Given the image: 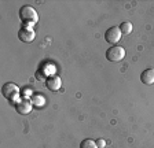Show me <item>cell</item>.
<instances>
[{
    "mask_svg": "<svg viewBox=\"0 0 154 148\" xmlns=\"http://www.w3.org/2000/svg\"><path fill=\"white\" fill-rule=\"evenodd\" d=\"M19 19L22 21L23 25L33 26L38 22V14L32 6H22L19 8Z\"/></svg>",
    "mask_w": 154,
    "mask_h": 148,
    "instance_id": "cell-1",
    "label": "cell"
},
{
    "mask_svg": "<svg viewBox=\"0 0 154 148\" xmlns=\"http://www.w3.org/2000/svg\"><path fill=\"white\" fill-rule=\"evenodd\" d=\"M2 95H3L7 100L17 103V102H18L17 97L19 96V88L17 87L15 84H13V82H6V84H3V87H2Z\"/></svg>",
    "mask_w": 154,
    "mask_h": 148,
    "instance_id": "cell-2",
    "label": "cell"
},
{
    "mask_svg": "<svg viewBox=\"0 0 154 148\" xmlns=\"http://www.w3.org/2000/svg\"><path fill=\"white\" fill-rule=\"evenodd\" d=\"M125 58V49L120 45H112L106 51V59L109 62H120Z\"/></svg>",
    "mask_w": 154,
    "mask_h": 148,
    "instance_id": "cell-3",
    "label": "cell"
},
{
    "mask_svg": "<svg viewBox=\"0 0 154 148\" xmlns=\"http://www.w3.org/2000/svg\"><path fill=\"white\" fill-rule=\"evenodd\" d=\"M18 39L23 43H32L36 39V33L33 26L22 25V28L18 30Z\"/></svg>",
    "mask_w": 154,
    "mask_h": 148,
    "instance_id": "cell-4",
    "label": "cell"
},
{
    "mask_svg": "<svg viewBox=\"0 0 154 148\" xmlns=\"http://www.w3.org/2000/svg\"><path fill=\"white\" fill-rule=\"evenodd\" d=\"M14 107H15V111L19 115H28V114L32 111L33 104H32V100H29L25 97V99H19L18 102L14 104Z\"/></svg>",
    "mask_w": 154,
    "mask_h": 148,
    "instance_id": "cell-5",
    "label": "cell"
},
{
    "mask_svg": "<svg viewBox=\"0 0 154 148\" xmlns=\"http://www.w3.org/2000/svg\"><path fill=\"white\" fill-rule=\"evenodd\" d=\"M121 32H120V28L119 26H112L109 29L105 32V40L109 44H116V43H119L121 40Z\"/></svg>",
    "mask_w": 154,
    "mask_h": 148,
    "instance_id": "cell-6",
    "label": "cell"
},
{
    "mask_svg": "<svg viewBox=\"0 0 154 148\" xmlns=\"http://www.w3.org/2000/svg\"><path fill=\"white\" fill-rule=\"evenodd\" d=\"M45 87L51 90V92H57L62 87V80L58 75H51V77L47 78V81H45Z\"/></svg>",
    "mask_w": 154,
    "mask_h": 148,
    "instance_id": "cell-7",
    "label": "cell"
},
{
    "mask_svg": "<svg viewBox=\"0 0 154 148\" xmlns=\"http://www.w3.org/2000/svg\"><path fill=\"white\" fill-rule=\"evenodd\" d=\"M140 81L146 85H153L154 84V69H146L144 71H142Z\"/></svg>",
    "mask_w": 154,
    "mask_h": 148,
    "instance_id": "cell-8",
    "label": "cell"
},
{
    "mask_svg": "<svg viewBox=\"0 0 154 148\" xmlns=\"http://www.w3.org/2000/svg\"><path fill=\"white\" fill-rule=\"evenodd\" d=\"M32 104L36 108H43L45 106V97L40 93H35L32 96Z\"/></svg>",
    "mask_w": 154,
    "mask_h": 148,
    "instance_id": "cell-9",
    "label": "cell"
},
{
    "mask_svg": "<svg viewBox=\"0 0 154 148\" xmlns=\"http://www.w3.org/2000/svg\"><path fill=\"white\" fill-rule=\"evenodd\" d=\"M119 28H120L121 34H129L132 32V29H134V26H132L131 22H121V25Z\"/></svg>",
    "mask_w": 154,
    "mask_h": 148,
    "instance_id": "cell-10",
    "label": "cell"
},
{
    "mask_svg": "<svg viewBox=\"0 0 154 148\" xmlns=\"http://www.w3.org/2000/svg\"><path fill=\"white\" fill-rule=\"evenodd\" d=\"M80 148H98V145H96V141L91 138H84L80 143Z\"/></svg>",
    "mask_w": 154,
    "mask_h": 148,
    "instance_id": "cell-11",
    "label": "cell"
},
{
    "mask_svg": "<svg viewBox=\"0 0 154 148\" xmlns=\"http://www.w3.org/2000/svg\"><path fill=\"white\" fill-rule=\"evenodd\" d=\"M96 145H98V148H103L106 145V143L103 141V140H98V143H96Z\"/></svg>",
    "mask_w": 154,
    "mask_h": 148,
    "instance_id": "cell-12",
    "label": "cell"
}]
</instances>
